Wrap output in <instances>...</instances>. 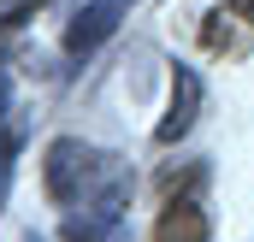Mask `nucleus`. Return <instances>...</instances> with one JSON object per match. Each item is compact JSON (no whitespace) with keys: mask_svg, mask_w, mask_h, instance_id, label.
Here are the masks:
<instances>
[{"mask_svg":"<svg viewBox=\"0 0 254 242\" xmlns=\"http://www.w3.org/2000/svg\"><path fill=\"white\" fill-rule=\"evenodd\" d=\"M119 178H130L119 154H101V148H89V142H77V136L48 142L42 183H48V195H54L60 207H89L95 195H107Z\"/></svg>","mask_w":254,"mask_h":242,"instance_id":"nucleus-1","label":"nucleus"},{"mask_svg":"<svg viewBox=\"0 0 254 242\" xmlns=\"http://www.w3.org/2000/svg\"><path fill=\"white\" fill-rule=\"evenodd\" d=\"M130 6H136V0H83L77 18L65 24V54H71V60H89V54L119 30V18H125Z\"/></svg>","mask_w":254,"mask_h":242,"instance_id":"nucleus-2","label":"nucleus"},{"mask_svg":"<svg viewBox=\"0 0 254 242\" xmlns=\"http://www.w3.org/2000/svg\"><path fill=\"white\" fill-rule=\"evenodd\" d=\"M195 113H201V77H195L190 65H178V71H172V107H166L160 130H154V142H160V148L184 142L195 130Z\"/></svg>","mask_w":254,"mask_h":242,"instance_id":"nucleus-3","label":"nucleus"},{"mask_svg":"<svg viewBox=\"0 0 254 242\" xmlns=\"http://www.w3.org/2000/svg\"><path fill=\"white\" fill-rule=\"evenodd\" d=\"M154 242H213V225H207V213L195 207V201H166L160 207V219H154Z\"/></svg>","mask_w":254,"mask_h":242,"instance_id":"nucleus-4","label":"nucleus"},{"mask_svg":"<svg viewBox=\"0 0 254 242\" xmlns=\"http://www.w3.org/2000/svg\"><path fill=\"white\" fill-rule=\"evenodd\" d=\"M18 148H24V124H0V207H6V195H12V166H18Z\"/></svg>","mask_w":254,"mask_h":242,"instance_id":"nucleus-5","label":"nucleus"},{"mask_svg":"<svg viewBox=\"0 0 254 242\" xmlns=\"http://www.w3.org/2000/svg\"><path fill=\"white\" fill-rule=\"evenodd\" d=\"M42 6H48V0H0V30H18V24H30Z\"/></svg>","mask_w":254,"mask_h":242,"instance_id":"nucleus-6","label":"nucleus"},{"mask_svg":"<svg viewBox=\"0 0 254 242\" xmlns=\"http://www.w3.org/2000/svg\"><path fill=\"white\" fill-rule=\"evenodd\" d=\"M219 18H225V12H213V24H207V30H201V36H207V48H231V30H225V24H219Z\"/></svg>","mask_w":254,"mask_h":242,"instance_id":"nucleus-7","label":"nucleus"},{"mask_svg":"<svg viewBox=\"0 0 254 242\" xmlns=\"http://www.w3.org/2000/svg\"><path fill=\"white\" fill-rule=\"evenodd\" d=\"M12 119H18V113H12V77L0 71V124H12Z\"/></svg>","mask_w":254,"mask_h":242,"instance_id":"nucleus-8","label":"nucleus"},{"mask_svg":"<svg viewBox=\"0 0 254 242\" xmlns=\"http://www.w3.org/2000/svg\"><path fill=\"white\" fill-rule=\"evenodd\" d=\"M231 12H237L243 24H254V0H231Z\"/></svg>","mask_w":254,"mask_h":242,"instance_id":"nucleus-9","label":"nucleus"},{"mask_svg":"<svg viewBox=\"0 0 254 242\" xmlns=\"http://www.w3.org/2000/svg\"><path fill=\"white\" fill-rule=\"evenodd\" d=\"M24 242H42V237H24Z\"/></svg>","mask_w":254,"mask_h":242,"instance_id":"nucleus-10","label":"nucleus"}]
</instances>
